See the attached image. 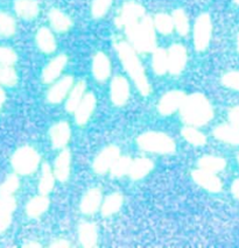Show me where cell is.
<instances>
[{
  "mask_svg": "<svg viewBox=\"0 0 239 248\" xmlns=\"http://www.w3.org/2000/svg\"><path fill=\"white\" fill-rule=\"evenodd\" d=\"M114 47L124 68L134 82L138 90L143 97L149 96L152 93V86L146 77L145 69L138 57L137 50L127 42H118Z\"/></svg>",
  "mask_w": 239,
  "mask_h": 248,
  "instance_id": "1",
  "label": "cell"
},
{
  "mask_svg": "<svg viewBox=\"0 0 239 248\" xmlns=\"http://www.w3.org/2000/svg\"><path fill=\"white\" fill-rule=\"evenodd\" d=\"M181 118L186 125L200 127L214 118V108L209 99L203 93L196 92L186 97L180 108Z\"/></svg>",
  "mask_w": 239,
  "mask_h": 248,
  "instance_id": "2",
  "label": "cell"
},
{
  "mask_svg": "<svg viewBox=\"0 0 239 248\" xmlns=\"http://www.w3.org/2000/svg\"><path fill=\"white\" fill-rule=\"evenodd\" d=\"M154 22L149 16H145L135 24L125 27V34L132 47L139 53H152L157 48Z\"/></svg>",
  "mask_w": 239,
  "mask_h": 248,
  "instance_id": "3",
  "label": "cell"
},
{
  "mask_svg": "<svg viewBox=\"0 0 239 248\" xmlns=\"http://www.w3.org/2000/svg\"><path fill=\"white\" fill-rule=\"evenodd\" d=\"M137 145L140 149L149 153L168 155L176 151L174 140L168 134L161 132H146L139 135Z\"/></svg>",
  "mask_w": 239,
  "mask_h": 248,
  "instance_id": "4",
  "label": "cell"
},
{
  "mask_svg": "<svg viewBox=\"0 0 239 248\" xmlns=\"http://www.w3.org/2000/svg\"><path fill=\"white\" fill-rule=\"evenodd\" d=\"M41 162V156L35 148L31 146H22L14 152L12 160V168L18 175L28 176L36 171Z\"/></svg>",
  "mask_w": 239,
  "mask_h": 248,
  "instance_id": "5",
  "label": "cell"
},
{
  "mask_svg": "<svg viewBox=\"0 0 239 248\" xmlns=\"http://www.w3.org/2000/svg\"><path fill=\"white\" fill-rule=\"evenodd\" d=\"M212 34L211 18L208 13L198 16L194 26V46L197 51H204L208 48Z\"/></svg>",
  "mask_w": 239,
  "mask_h": 248,
  "instance_id": "6",
  "label": "cell"
},
{
  "mask_svg": "<svg viewBox=\"0 0 239 248\" xmlns=\"http://www.w3.org/2000/svg\"><path fill=\"white\" fill-rule=\"evenodd\" d=\"M120 156V149L117 146L111 145L105 147L102 152L97 155L92 163V168L95 172L98 175H104L108 171H110L111 167L116 162L117 158Z\"/></svg>",
  "mask_w": 239,
  "mask_h": 248,
  "instance_id": "7",
  "label": "cell"
},
{
  "mask_svg": "<svg viewBox=\"0 0 239 248\" xmlns=\"http://www.w3.org/2000/svg\"><path fill=\"white\" fill-rule=\"evenodd\" d=\"M145 8L135 1H127L124 4L122 12L116 19V25L118 28H125L126 26L135 24L145 16Z\"/></svg>",
  "mask_w": 239,
  "mask_h": 248,
  "instance_id": "8",
  "label": "cell"
},
{
  "mask_svg": "<svg viewBox=\"0 0 239 248\" xmlns=\"http://www.w3.org/2000/svg\"><path fill=\"white\" fill-rule=\"evenodd\" d=\"M186 97V93L181 90H172L166 92L161 97L159 104H158V111L161 115H165V117L171 115L181 108Z\"/></svg>",
  "mask_w": 239,
  "mask_h": 248,
  "instance_id": "9",
  "label": "cell"
},
{
  "mask_svg": "<svg viewBox=\"0 0 239 248\" xmlns=\"http://www.w3.org/2000/svg\"><path fill=\"white\" fill-rule=\"evenodd\" d=\"M187 60H188V55L182 45L175 43L171 46L168 49V73L174 76L180 75L186 68Z\"/></svg>",
  "mask_w": 239,
  "mask_h": 248,
  "instance_id": "10",
  "label": "cell"
},
{
  "mask_svg": "<svg viewBox=\"0 0 239 248\" xmlns=\"http://www.w3.org/2000/svg\"><path fill=\"white\" fill-rule=\"evenodd\" d=\"M192 180L195 181V183L197 186H200L201 188H203L207 191L212 192V194H217L222 190V181L216 176L215 172L207 171L203 169H197L194 170L191 172Z\"/></svg>",
  "mask_w": 239,
  "mask_h": 248,
  "instance_id": "11",
  "label": "cell"
},
{
  "mask_svg": "<svg viewBox=\"0 0 239 248\" xmlns=\"http://www.w3.org/2000/svg\"><path fill=\"white\" fill-rule=\"evenodd\" d=\"M110 96L112 103L116 106H123L127 103L129 97V84L125 77L117 76L112 79Z\"/></svg>",
  "mask_w": 239,
  "mask_h": 248,
  "instance_id": "12",
  "label": "cell"
},
{
  "mask_svg": "<svg viewBox=\"0 0 239 248\" xmlns=\"http://www.w3.org/2000/svg\"><path fill=\"white\" fill-rule=\"evenodd\" d=\"M49 135L54 149L65 148L71 137L70 125L67 121H60V123L51 126L49 129Z\"/></svg>",
  "mask_w": 239,
  "mask_h": 248,
  "instance_id": "13",
  "label": "cell"
},
{
  "mask_svg": "<svg viewBox=\"0 0 239 248\" xmlns=\"http://www.w3.org/2000/svg\"><path fill=\"white\" fill-rule=\"evenodd\" d=\"M97 99L92 92L85 93L84 98L82 99V102L80 103V105L77 106L75 113V120L76 124L80 126H84L88 123L89 119L91 118L92 113H94L95 108H96Z\"/></svg>",
  "mask_w": 239,
  "mask_h": 248,
  "instance_id": "14",
  "label": "cell"
},
{
  "mask_svg": "<svg viewBox=\"0 0 239 248\" xmlns=\"http://www.w3.org/2000/svg\"><path fill=\"white\" fill-rule=\"evenodd\" d=\"M74 86V78L71 76H64L63 78L54 84L49 89L47 94L48 102L51 104H60L63 102L67 94L70 92L71 88Z\"/></svg>",
  "mask_w": 239,
  "mask_h": 248,
  "instance_id": "15",
  "label": "cell"
},
{
  "mask_svg": "<svg viewBox=\"0 0 239 248\" xmlns=\"http://www.w3.org/2000/svg\"><path fill=\"white\" fill-rule=\"evenodd\" d=\"M16 207V201L13 196L0 195V234L10 227Z\"/></svg>",
  "mask_w": 239,
  "mask_h": 248,
  "instance_id": "16",
  "label": "cell"
},
{
  "mask_svg": "<svg viewBox=\"0 0 239 248\" xmlns=\"http://www.w3.org/2000/svg\"><path fill=\"white\" fill-rule=\"evenodd\" d=\"M102 205V191L98 188H92L85 192L80 204V210L83 215H95Z\"/></svg>",
  "mask_w": 239,
  "mask_h": 248,
  "instance_id": "17",
  "label": "cell"
},
{
  "mask_svg": "<svg viewBox=\"0 0 239 248\" xmlns=\"http://www.w3.org/2000/svg\"><path fill=\"white\" fill-rule=\"evenodd\" d=\"M68 63V57L65 55H59L55 59H53L46 65L42 71V80L46 84L55 82L59 78L60 75L62 74L63 69L65 68Z\"/></svg>",
  "mask_w": 239,
  "mask_h": 248,
  "instance_id": "18",
  "label": "cell"
},
{
  "mask_svg": "<svg viewBox=\"0 0 239 248\" xmlns=\"http://www.w3.org/2000/svg\"><path fill=\"white\" fill-rule=\"evenodd\" d=\"M71 170V153L69 149L63 148L60 153L59 156L56 157L55 163H54V174H55L56 180L59 182H67L70 177Z\"/></svg>",
  "mask_w": 239,
  "mask_h": 248,
  "instance_id": "19",
  "label": "cell"
},
{
  "mask_svg": "<svg viewBox=\"0 0 239 248\" xmlns=\"http://www.w3.org/2000/svg\"><path fill=\"white\" fill-rule=\"evenodd\" d=\"M111 64L104 53H97L92 61V75L98 82H105L110 77Z\"/></svg>",
  "mask_w": 239,
  "mask_h": 248,
  "instance_id": "20",
  "label": "cell"
},
{
  "mask_svg": "<svg viewBox=\"0 0 239 248\" xmlns=\"http://www.w3.org/2000/svg\"><path fill=\"white\" fill-rule=\"evenodd\" d=\"M79 239L80 245L85 248H94L98 241V231L94 223H83L79 227Z\"/></svg>",
  "mask_w": 239,
  "mask_h": 248,
  "instance_id": "21",
  "label": "cell"
},
{
  "mask_svg": "<svg viewBox=\"0 0 239 248\" xmlns=\"http://www.w3.org/2000/svg\"><path fill=\"white\" fill-rule=\"evenodd\" d=\"M14 11L19 18L24 20H33L39 16L40 7L36 0H16Z\"/></svg>",
  "mask_w": 239,
  "mask_h": 248,
  "instance_id": "22",
  "label": "cell"
},
{
  "mask_svg": "<svg viewBox=\"0 0 239 248\" xmlns=\"http://www.w3.org/2000/svg\"><path fill=\"white\" fill-rule=\"evenodd\" d=\"M214 135L216 139L222 141V142L239 146V127L232 125V124H230V125L224 124V125L217 126L214 129Z\"/></svg>",
  "mask_w": 239,
  "mask_h": 248,
  "instance_id": "23",
  "label": "cell"
},
{
  "mask_svg": "<svg viewBox=\"0 0 239 248\" xmlns=\"http://www.w3.org/2000/svg\"><path fill=\"white\" fill-rule=\"evenodd\" d=\"M50 205V200L48 195H41L33 197L26 205V213L30 218H39L46 211H48Z\"/></svg>",
  "mask_w": 239,
  "mask_h": 248,
  "instance_id": "24",
  "label": "cell"
},
{
  "mask_svg": "<svg viewBox=\"0 0 239 248\" xmlns=\"http://www.w3.org/2000/svg\"><path fill=\"white\" fill-rule=\"evenodd\" d=\"M154 169V162L149 158L141 157L132 161L131 168H129L128 176L133 181H139L141 178L146 177L152 170Z\"/></svg>",
  "mask_w": 239,
  "mask_h": 248,
  "instance_id": "25",
  "label": "cell"
},
{
  "mask_svg": "<svg viewBox=\"0 0 239 248\" xmlns=\"http://www.w3.org/2000/svg\"><path fill=\"white\" fill-rule=\"evenodd\" d=\"M85 90H86V83L85 80H80L71 88L70 92H69V96L67 102H65V109L69 113H74L76 111L77 106L80 105V103L82 102V99L85 96Z\"/></svg>",
  "mask_w": 239,
  "mask_h": 248,
  "instance_id": "26",
  "label": "cell"
},
{
  "mask_svg": "<svg viewBox=\"0 0 239 248\" xmlns=\"http://www.w3.org/2000/svg\"><path fill=\"white\" fill-rule=\"evenodd\" d=\"M36 45L41 51L46 54H51L56 49V41L53 33L48 28L42 27L36 33Z\"/></svg>",
  "mask_w": 239,
  "mask_h": 248,
  "instance_id": "27",
  "label": "cell"
},
{
  "mask_svg": "<svg viewBox=\"0 0 239 248\" xmlns=\"http://www.w3.org/2000/svg\"><path fill=\"white\" fill-rule=\"evenodd\" d=\"M55 174L51 170L49 163H43L41 168V177L39 181V192L41 195H49L55 186Z\"/></svg>",
  "mask_w": 239,
  "mask_h": 248,
  "instance_id": "28",
  "label": "cell"
},
{
  "mask_svg": "<svg viewBox=\"0 0 239 248\" xmlns=\"http://www.w3.org/2000/svg\"><path fill=\"white\" fill-rule=\"evenodd\" d=\"M48 16H49L51 27H53L56 31H59V33H63V31H69L71 28V26H73L71 19L69 18L67 14L63 13L62 11L57 10V8L50 10Z\"/></svg>",
  "mask_w": 239,
  "mask_h": 248,
  "instance_id": "29",
  "label": "cell"
},
{
  "mask_svg": "<svg viewBox=\"0 0 239 248\" xmlns=\"http://www.w3.org/2000/svg\"><path fill=\"white\" fill-rule=\"evenodd\" d=\"M124 203V197L122 194L119 192H114V194L109 195L108 197L103 201L102 209H100V212L104 217H111L112 215L117 213L122 209Z\"/></svg>",
  "mask_w": 239,
  "mask_h": 248,
  "instance_id": "30",
  "label": "cell"
},
{
  "mask_svg": "<svg viewBox=\"0 0 239 248\" xmlns=\"http://www.w3.org/2000/svg\"><path fill=\"white\" fill-rule=\"evenodd\" d=\"M152 57V65L158 76H162L168 71V51L163 48H155Z\"/></svg>",
  "mask_w": 239,
  "mask_h": 248,
  "instance_id": "31",
  "label": "cell"
},
{
  "mask_svg": "<svg viewBox=\"0 0 239 248\" xmlns=\"http://www.w3.org/2000/svg\"><path fill=\"white\" fill-rule=\"evenodd\" d=\"M198 167L201 169L210 172H220L225 169L226 161L223 157L214 156V155H206L198 160Z\"/></svg>",
  "mask_w": 239,
  "mask_h": 248,
  "instance_id": "32",
  "label": "cell"
},
{
  "mask_svg": "<svg viewBox=\"0 0 239 248\" xmlns=\"http://www.w3.org/2000/svg\"><path fill=\"white\" fill-rule=\"evenodd\" d=\"M181 134H182L183 139L191 146L201 147L207 143L206 134H203L202 132L198 131V129L196 127H194V126L187 125V127L182 128Z\"/></svg>",
  "mask_w": 239,
  "mask_h": 248,
  "instance_id": "33",
  "label": "cell"
},
{
  "mask_svg": "<svg viewBox=\"0 0 239 248\" xmlns=\"http://www.w3.org/2000/svg\"><path fill=\"white\" fill-rule=\"evenodd\" d=\"M154 27L159 33L163 35H169L173 31H174L175 26L173 21V16H168L166 13H159L154 16L153 19Z\"/></svg>",
  "mask_w": 239,
  "mask_h": 248,
  "instance_id": "34",
  "label": "cell"
},
{
  "mask_svg": "<svg viewBox=\"0 0 239 248\" xmlns=\"http://www.w3.org/2000/svg\"><path fill=\"white\" fill-rule=\"evenodd\" d=\"M173 21H174V26L176 28L177 33L180 34L181 36H186L187 34L189 33V19L187 16V14L182 8H177L175 10L172 14Z\"/></svg>",
  "mask_w": 239,
  "mask_h": 248,
  "instance_id": "35",
  "label": "cell"
},
{
  "mask_svg": "<svg viewBox=\"0 0 239 248\" xmlns=\"http://www.w3.org/2000/svg\"><path fill=\"white\" fill-rule=\"evenodd\" d=\"M16 20L8 13L0 12V36L11 37L16 34Z\"/></svg>",
  "mask_w": 239,
  "mask_h": 248,
  "instance_id": "36",
  "label": "cell"
},
{
  "mask_svg": "<svg viewBox=\"0 0 239 248\" xmlns=\"http://www.w3.org/2000/svg\"><path fill=\"white\" fill-rule=\"evenodd\" d=\"M18 83V74L13 65L0 64V84L7 88H13Z\"/></svg>",
  "mask_w": 239,
  "mask_h": 248,
  "instance_id": "37",
  "label": "cell"
},
{
  "mask_svg": "<svg viewBox=\"0 0 239 248\" xmlns=\"http://www.w3.org/2000/svg\"><path fill=\"white\" fill-rule=\"evenodd\" d=\"M132 161L133 160L128 156L118 157L117 161L113 163V166H112L110 169V174L112 177L119 178V177H123V176H125V175H128Z\"/></svg>",
  "mask_w": 239,
  "mask_h": 248,
  "instance_id": "38",
  "label": "cell"
},
{
  "mask_svg": "<svg viewBox=\"0 0 239 248\" xmlns=\"http://www.w3.org/2000/svg\"><path fill=\"white\" fill-rule=\"evenodd\" d=\"M20 186V181L18 175L11 174L7 176L6 180L1 183L0 186V195L1 196H13L16 192V190Z\"/></svg>",
  "mask_w": 239,
  "mask_h": 248,
  "instance_id": "39",
  "label": "cell"
},
{
  "mask_svg": "<svg viewBox=\"0 0 239 248\" xmlns=\"http://www.w3.org/2000/svg\"><path fill=\"white\" fill-rule=\"evenodd\" d=\"M113 0H94L91 5V14L94 18L100 19L108 13Z\"/></svg>",
  "mask_w": 239,
  "mask_h": 248,
  "instance_id": "40",
  "label": "cell"
},
{
  "mask_svg": "<svg viewBox=\"0 0 239 248\" xmlns=\"http://www.w3.org/2000/svg\"><path fill=\"white\" fill-rule=\"evenodd\" d=\"M18 61V55L12 48L0 46V64L13 65Z\"/></svg>",
  "mask_w": 239,
  "mask_h": 248,
  "instance_id": "41",
  "label": "cell"
},
{
  "mask_svg": "<svg viewBox=\"0 0 239 248\" xmlns=\"http://www.w3.org/2000/svg\"><path fill=\"white\" fill-rule=\"evenodd\" d=\"M222 84L231 90L239 91V71H229L222 77Z\"/></svg>",
  "mask_w": 239,
  "mask_h": 248,
  "instance_id": "42",
  "label": "cell"
},
{
  "mask_svg": "<svg viewBox=\"0 0 239 248\" xmlns=\"http://www.w3.org/2000/svg\"><path fill=\"white\" fill-rule=\"evenodd\" d=\"M229 120L232 125L239 127V105L235 106V108H232L231 109H230Z\"/></svg>",
  "mask_w": 239,
  "mask_h": 248,
  "instance_id": "43",
  "label": "cell"
},
{
  "mask_svg": "<svg viewBox=\"0 0 239 248\" xmlns=\"http://www.w3.org/2000/svg\"><path fill=\"white\" fill-rule=\"evenodd\" d=\"M70 247V242L68 240H65V239H57L53 242V244H50V248H69Z\"/></svg>",
  "mask_w": 239,
  "mask_h": 248,
  "instance_id": "44",
  "label": "cell"
},
{
  "mask_svg": "<svg viewBox=\"0 0 239 248\" xmlns=\"http://www.w3.org/2000/svg\"><path fill=\"white\" fill-rule=\"evenodd\" d=\"M231 192H232L233 197H235L236 200L239 201V178L233 181V183L231 186Z\"/></svg>",
  "mask_w": 239,
  "mask_h": 248,
  "instance_id": "45",
  "label": "cell"
},
{
  "mask_svg": "<svg viewBox=\"0 0 239 248\" xmlns=\"http://www.w3.org/2000/svg\"><path fill=\"white\" fill-rule=\"evenodd\" d=\"M5 100H6V93L2 90L1 84H0V104H4Z\"/></svg>",
  "mask_w": 239,
  "mask_h": 248,
  "instance_id": "46",
  "label": "cell"
},
{
  "mask_svg": "<svg viewBox=\"0 0 239 248\" xmlns=\"http://www.w3.org/2000/svg\"><path fill=\"white\" fill-rule=\"evenodd\" d=\"M24 247H27V248H31V247L40 248V247H41V245H40L39 242H27V244L24 245Z\"/></svg>",
  "mask_w": 239,
  "mask_h": 248,
  "instance_id": "47",
  "label": "cell"
},
{
  "mask_svg": "<svg viewBox=\"0 0 239 248\" xmlns=\"http://www.w3.org/2000/svg\"><path fill=\"white\" fill-rule=\"evenodd\" d=\"M237 48H238V51H239V34H238V39H237Z\"/></svg>",
  "mask_w": 239,
  "mask_h": 248,
  "instance_id": "48",
  "label": "cell"
},
{
  "mask_svg": "<svg viewBox=\"0 0 239 248\" xmlns=\"http://www.w3.org/2000/svg\"><path fill=\"white\" fill-rule=\"evenodd\" d=\"M233 1H235L237 5H239V0H233Z\"/></svg>",
  "mask_w": 239,
  "mask_h": 248,
  "instance_id": "49",
  "label": "cell"
},
{
  "mask_svg": "<svg viewBox=\"0 0 239 248\" xmlns=\"http://www.w3.org/2000/svg\"><path fill=\"white\" fill-rule=\"evenodd\" d=\"M237 160H238V163H239V154H238V156H237Z\"/></svg>",
  "mask_w": 239,
  "mask_h": 248,
  "instance_id": "50",
  "label": "cell"
},
{
  "mask_svg": "<svg viewBox=\"0 0 239 248\" xmlns=\"http://www.w3.org/2000/svg\"><path fill=\"white\" fill-rule=\"evenodd\" d=\"M1 106H2V104H0V109H1Z\"/></svg>",
  "mask_w": 239,
  "mask_h": 248,
  "instance_id": "51",
  "label": "cell"
}]
</instances>
